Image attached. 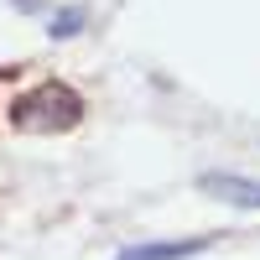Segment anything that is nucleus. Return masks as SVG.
I'll return each instance as SVG.
<instances>
[{
    "label": "nucleus",
    "instance_id": "f257e3e1",
    "mask_svg": "<svg viewBox=\"0 0 260 260\" xmlns=\"http://www.w3.org/2000/svg\"><path fill=\"white\" fill-rule=\"evenodd\" d=\"M78 120H83V99H78V89H68V83H57V78L16 94V104H11V125L21 136H62V130H73Z\"/></svg>",
    "mask_w": 260,
    "mask_h": 260
},
{
    "label": "nucleus",
    "instance_id": "f03ea898",
    "mask_svg": "<svg viewBox=\"0 0 260 260\" xmlns=\"http://www.w3.org/2000/svg\"><path fill=\"white\" fill-rule=\"evenodd\" d=\"M198 187L208 192V198L229 203V208H250V213H260V177H245V172H203Z\"/></svg>",
    "mask_w": 260,
    "mask_h": 260
},
{
    "label": "nucleus",
    "instance_id": "7ed1b4c3",
    "mask_svg": "<svg viewBox=\"0 0 260 260\" xmlns=\"http://www.w3.org/2000/svg\"><path fill=\"white\" fill-rule=\"evenodd\" d=\"M208 250V234L198 240H151V245H130L115 260H187V255H203Z\"/></svg>",
    "mask_w": 260,
    "mask_h": 260
},
{
    "label": "nucleus",
    "instance_id": "20e7f679",
    "mask_svg": "<svg viewBox=\"0 0 260 260\" xmlns=\"http://www.w3.org/2000/svg\"><path fill=\"white\" fill-rule=\"evenodd\" d=\"M83 21H89V11H83V6H62V11L52 16V26H47V31H52L57 42H68V37L83 31Z\"/></svg>",
    "mask_w": 260,
    "mask_h": 260
}]
</instances>
